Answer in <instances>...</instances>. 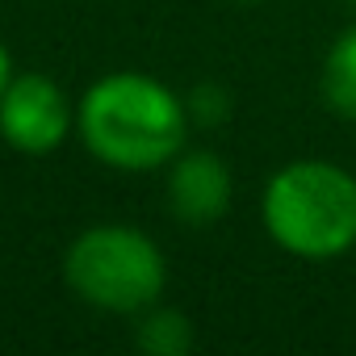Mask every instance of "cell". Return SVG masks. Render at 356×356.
I'll use <instances>...</instances> for the list:
<instances>
[{
	"label": "cell",
	"mask_w": 356,
	"mask_h": 356,
	"mask_svg": "<svg viewBox=\"0 0 356 356\" xmlns=\"http://www.w3.org/2000/svg\"><path fill=\"white\" fill-rule=\"evenodd\" d=\"M63 285L101 314H143L168 289L159 243L130 222H92L63 252Z\"/></svg>",
	"instance_id": "3957f363"
},
{
	"label": "cell",
	"mask_w": 356,
	"mask_h": 356,
	"mask_svg": "<svg viewBox=\"0 0 356 356\" xmlns=\"http://www.w3.org/2000/svg\"><path fill=\"white\" fill-rule=\"evenodd\" d=\"M189 118L197 122V126H222L227 122V113H231V101H227V88L222 84H197L189 97Z\"/></svg>",
	"instance_id": "ba28073f"
},
{
	"label": "cell",
	"mask_w": 356,
	"mask_h": 356,
	"mask_svg": "<svg viewBox=\"0 0 356 356\" xmlns=\"http://www.w3.org/2000/svg\"><path fill=\"white\" fill-rule=\"evenodd\" d=\"M189 101L147 72H105L76 101L84 151L113 172H159L189 147Z\"/></svg>",
	"instance_id": "6da1fadb"
},
{
	"label": "cell",
	"mask_w": 356,
	"mask_h": 356,
	"mask_svg": "<svg viewBox=\"0 0 356 356\" xmlns=\"http://www.w3.org/2000/svg\"><path fill=\"white\" fill-rule=\"evenodd\" d=\"M134 343L147 356H185L193 352V323L172 306H147L134 314Z\"/></svg>",
	"instance_id": "52a82bcc"
},
{
	"label": "cell",
	"mask_w": 356,
	"mask_h": 356,
	"mask_svg": "<svg viewBox=\"0 0 356 356\" xmlns=\"http://www.w3.org/2000/svg\"><path fill=\"white\" fill-rule=\"evenodd\" d=\"M168 210L181 227L206 231L231 214L235 202V176L222 155L206 147H185L168 163V185H163Z\"/></svg>",
	"instance_id": "5b68a950"
},
{
	"label": "cell",
	"mask_w": 356,
	"mask_h": 356,
	"mask_svg": "<svg viewBox=\"0 0 356 356\" xmlns=\"http://www.w3.org/2000/svg\"><path fill=\"white\" fill-rule=\"evenodd\" d=\"M76 130V105L47 72H17L0 92V143L17 155H51Z\"/></svg>",
	"instance_id": "277c9868"
},
{
	"label": "cell",
	"mask_w": 356,
	"mask_h": 356,
	"mask_svg": "<svg viewBox=\"0 0 356 356\" xmlns=\"http://www.w3.org/2000/svg\"><path fill=\"white\" fill-rule=\"evenodd\" d=\"M235 5H260V0H235Z\"/></svg>",
	"instance_id": "30bf717a"
},
{
	"label": "cell",
	"mask_w": 356,
	"mask_h": 356,
	"mask_svg": "<svg viewBox=\"0 0 356 356\" xmlns=\"http://www.w3.org/2000/svg\"><path fill=\"white\" fill-rule=\"evenodd\" d=\"M323 101L335 118L356 126V22H348L323 55Z\"/></svg>",
	"instance_id": "8992f818"
},
{
	"label": "cell",
	"mask_w": 356,
	"mask_h": 356,
	"mask_svg": "<svg viewBox=\"0 0 356 356\" xmlns=\"http://www.w3.org/2000/svg\"><path fill=\"white\" fill-rule=\"evenodd\" d=\"M17 76V67H13V55H9V47L5 42H0V92H5L9 88V80Z\"/></svg>",
	"instance_id": "9c48e42d"
},
{
	"label": "cell",
	"mask_w": 356,
	"mask_h": 356,
	"mask_svg": "<svg viewBox=\"0 0 356 356\" xmlns=\"http://www.w3.org/2000/svg\"><path fill=\"white\" fill-rule=\"evenodd\" d=\"M260 222L293 260H339L356 248V176L335 159H289L264 181Z\"/></svg>",
	"instance_id": "7a4b0ae2"
},
{
	"label": "cell",
	"mask_w": 356,
	"mask_h": 356,
	"mask_svg": "<svg viewBox=\"0 0 356 356\" xmlns=\"http://www.w3.org/2000/svg\"><path fill=\"white\" fill-rule=\"evenodd\" d=\"M352 5H356V0H352Z\"/></svg>",
	"instance_id": "8fae6325"
}]
</instances>
